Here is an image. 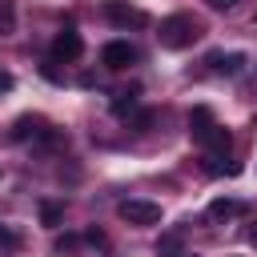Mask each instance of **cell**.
I'll use <instances>...</instances> for the list:
<instances>
[{"label": "cell", "instance_id": "obj_1", "mask_svg": "<svg viewBox=\"0 0 257 257\" xmlns=\"http://www.w3.org/2000/svg\"><path fill=\"white\" fill-rule=\"evenodd\" d=\"M197 36H201V24H197L193 16H185V12H177V16H165V20H161V28H157V40H161V48H189Z\"/></svg>", "mask_w": 257, "mask_h": 257}, {"label": "cell", "instance_id": "obj_2", "mask_svg": "<svg viewBox=\"0 0 257 257\" xmlns=\"http://www.w3.org/2000/svg\"><path fill=\"white\" fill-rule=\"evenodd\" d=\"M120 217L128 225H157L161 221V205H153V201H120Z\"/></svg>", "mask_w": 257, "mask_h": 257}, {"label": "cell", "instance_id": "obj_3", "mask_svg": "<svg viewBox=\"0 0 257 257\" xmlns=\"http://www.w3.org/2000/svg\"><path fill=\"white\" fill-rule=\"evenodd\" d=\"M80 52H84V40H80V32H72V28H64V32L52 40V60H80Z\"/></svg>", "mask_w": 257, "mask_h": 257}, {"label": "cell", "instance_id": "obj_4", "mask_svg": "<svg viewBox=\"0 0 257 257\" xmlns=\"http://www.w3.org/2000/svg\"><path fill=\"white\" fill-rule=\"evenodd\" d=\"M100 60H104L108 68H128V64L137 60V48H133L128 40H108L104 52H100Z\"/></svg>", "mask_w": 257, "mask_h": 257}, {"label": "cell", "instance_id": "obj_5", "mask_svg": "<svg viewBox=\"0 0 257 257\" xmlns=\"http://www.w3.org/2000/svg\"><path fill=\"white\" fill-rule=\"evenodd\" d=\"M213 128H217V120H213V112H209L205 104H197V108L189 112V137H193L197 145H205Z\"/></svg>", "mask_w": 257, "mask_h": 257}, {"label": "cell", "instance_id": "obj_6", "mask_svg": "<svg viewBox=\"0 0 257 257\" xmlns=\"http://www.w3.org/2000/svg\"><path fill=\"white\" fill-rule=\"evenodd\" d=\"M104 16L112 20V24H120V28H141L145 24V12H137V8H128V4H120V0H108L104 4Z\"/></svg>", "mask_w": 257, "mask_h": 257}, {"label": "cell", "instance_id": "obj_7", "mask_svg": "<svg viewBox=\"0 0 257 257\" xmlns=\"http://www.w3.org/2000/svg\"><path fill=\"white\" fill-rule=\"evenodd\" d=\"M209 64H213V72H225V76H237L241 68H245V52H213L209 56Z\"/></svg>", "mask_w": 257, "mask_h": 257}, {"label": "cell", "instance_id": "obj_8", "mask_svg": "<svg viewBox=\"0 0 257 257\" xmlns=\"http://www.w3.org/2000/svg\"><path fill=\"white\" fill-rule=\"evenodd\" d=\"M12 141H28V137H48V128H44V120L40 116H20L16 124H12V133H8Z\"/></svg>", "mask_w": 257, "mask_h": 257}, {"label": "cell", "instance_id": "obj_9", "mask_svg": "<svg viewBox=\"0 0 257 257\" xmlns=\"http://www.w3.org/2000/svg\"><path fill=\"white\" fill-rule=\"evenodd\" d=\"M205 145H209V157H225V153L233 149V137H229V128H221V124H217V128L209 133V141H205Z\"/></svg>", "mask_w": 257, "mask_h": 257}, {"label": "cell", "instance_id": "obj_10", "mask_svg": "<svg viewBox=\"0 0 257 257\" xmlns=\"http://www.w3.org/2000/svg\"><path fill=\"white\" fill-rule=\"evenodd\" d=\"M237 213H245V205H241V201H229V197H217V201L209 205V217H217V221H221V217H237Z\"/></svg>", "mask_w": 257, "mask_h": 257}, {"label": "cell", "instance_id": "obj_11", "mask_svg": "<svg viewBox=\"0 0 257 257\" xmlns=\"http://www.w3.org/2000/svg\"><path fill=\"white\" fill-rule=\"evenodd\" d=\"M157 253H161V257H185V241H181V233H165V237L157 241Z\"/></svg>", "mask_w": 257, "mask_h": 257}, {"label": "cell", "instance_id": "obj_12", "mask_svg": "<svg viewBox=\"0 0 257 257\" xmlns=\"http://www.w3.org/2000/svg\"><path fill=\"white\" fill-rule=\"evenodd\" d=\"M40 221H44L48 229H56V225L64 221V209H60L56 201H40Z\"/></svg>", "mask_w": 257, "mask_h": 257}, {"label": "cell", "instance_id": "obj_13", "mask_svg": "<svg viewBox=\"0 0 257 257\" xmlns=\"http://www.w3.org/2000/svg\"><path fill=\"white\" fill-rule=\"evenodd\" d=\"M112 112H116V116H128V112H133V96H128V92H120V96L112 100Z\"/></svg>", "mask_w": 257, "mask_h": 257}, {"label": "cell", "instance_id": "obj_14", "mask_svg": "<svg viewBox=\"0 0 257 257\" xmlns=\"http://www.w3.org/2000/svg\"><path fill=\"white\" fill-rule=\"evenodd\" d=\"M0 28H4V32L12 28V4H8V0L0 4Z\"/></svg>", "mask_w": 257, "mask_h": 257}, {"label": "cell", "instance_id": "obj_15", "mask_svg": "<svg viewBox=\"0 0 257 257\" xmlns=\"http://www.w3.org/2000/svg\"><path fill=\"white\" fill-rule=\"evenodd\" d=\"M88 241H92V245H100V249H104V245H108V241H104V233H100V229H88Z\"/></svg>", "mask_w": 257, "mask_h": 257}, {"label": "cell", "instance_id": "obj_16", "mask_svg": "<svg viewBox=\"0 0 257 257\" xmlns=\"http://www.w3.org/2000/svg\"><path fill=\"white\" fill-rule=\"evenodd\" d=\"M0 245H16V233H8L4 225H0Z\"/></svg>", "mask_w": 257, "mask_h": 257}, {"label": "cell", "instance_id": "obj_17", "mask_svg": "<svg viewBox=\"0 0 257 257\" xmlns=\"http://www.w3.org/2000/svg\"><path fill=\"white\" fill-rule=\"evenodd\" d=\"M8 88H12V76H8V72H0V92H8Z\"/></svg>", "mask_w": 257, "mask_h": 257}, {"label": "cell", "instance_id": "obj_18", "mask_svg": "<svg viewBox=\"0 0 257 257\" xmlns=\"http://www.w3.org/2000/svg\"><path fill=\"white\" fill-rule=\"evenodd\" d=\"M209 4H213V8H221V12H225V8H233V4H237V0H209Z\"/></svg>", "mask_w": 257, "mask_h": 257}, {"label": "cell", "instance_id": "obj_19", "mask_svg": "<svg viewBox=\"0 0 257 257\" xmlns=\"http://www.w3.org/2000/svg\"><path fill=\"white\" fill-rule=\"evenodd\" d=\"M249 241H253V245H257V225H253V229H249Z\"/></svg>", "mask_w": 257, "mask_h": 257}]
</instances>
